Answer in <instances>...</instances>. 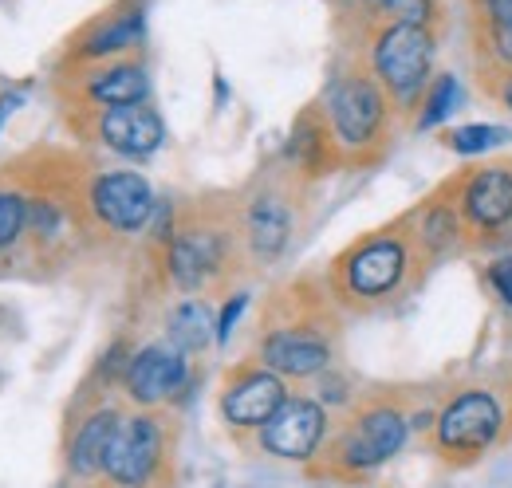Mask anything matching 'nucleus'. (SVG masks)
Returning a JSON list of instances; mask_svg holds the SVG:
<instances>
[{"instance_id":"obj_1","label":"nucleus","mask_w":512,"mask_h":488,"mask_svg":"<svg viewBox=\"0 0 512 488\" xmlns=\"http://www.w3.org/2000/svg\"><path fill=\"white\" fill-rule=\"evenodd\" d=\"M158 248L162 284L178 296H229L249 268L241 241V197H197L178 205Z\"/></svg>"},{"instance_id":"obj_2","label":"nucleus","mask_w":512,"mask_h":488,"mask_svg":"<svg viewBox=\"0 0 512 488\" xmlns=\"http://www.w3.org/2000/svg\"><path fill=\"white\" fill-rule=\"evenodd\" d=\"M339 351V307L327 284H288L272 292L256 327L253 359L276 370L284 382H316L335 366Z\"/></svg>"},{"instance_id":"obj_3","label":"nucleus","mask_w":512,"mask_h":488,"mask_svg":"<svg viewBox=\"0 0 512 488\" xmlns=\"http://www.w3.org/2000/svg\"><path fill=\"white\" fill-rule=\"evenodd\" d=\"M430 264L422 260L418 244L410 237L406 217L390 221L375 233H363L359 241H351L327 268V292L335 307L347 311H383V307L402 304L406 296H414L426 280Z\"/></svg>"},{"instance_id":"obj_4","label":"nucleus","mask_w":512,"mask_h":488,"mask_svg":"<svg viewBox=\"0 0 512 488\" xmlns=\"http://www.w3.org/2000/svg\"><path fill=\"white\" fill-rule=\"evenodd\" d=\"M316 107L331 130L339 166L363 170V166H375L390 150L398 111L383 91V83L375 79V71L367 67V60L343 63Z\"/></svg>"},{"instance_id":"obj_5","label":"nucleus","mask_w":512,"mask_h":488,"mask_svg":"<svg viewBox=\"0 0 512 488\" xmlns=\"http://www.w3.org/2000/svg\"><path fill=\"white\" fill-rule=\"evenodd\" d=\"M410 414L390 398H359L347 406L339 426L331 422V433L320 449V477L335 481H363L379 473L386 461H394L410 441Z\"/></svg>"},{"instance_id":"obj_6","label":"nucleus","mask_w":512,"mask_h":488,"mask_svg":"<svg viewBox=\"0 0 512 488\" xmlns=\"http://www.w3.org/2000/svg\"><path fill=\"white\" fill-rule=\"evenodd\" d=\"M512 433V394L509 386L493 382H469L442 398L434 410L430 445L438 461L449 469H465L481 461L489 449H497Z\"/></svg>"},{"instance_id":"obj_7","label":"nucleus","mask_w":512,"mask_h":488,"mask_svg":"<svg viewBox=\"0 0 512 488\" xmlns=\"http://www.w3.org/2000/svg\"><path fill=\"white\" fill-rule=\"evenodd\" d=\"M434 56H438V32L422 24L402 20H375L367 24V67L383 83L398 115L418 111L430 79H434Z\"/></svg>"},{"instance_id":"obj_8","label":"nucleus","mask_w":512,"mask_h":488,"mask_svg":"<svg viewBox=\"0 0 512 488\" xmlns=\"http://www.w3.org/2000/svg\"><path fill=\"white\" fill-rule=\"evenodd\" d=\"M178 429L166 410H134L111 437L103 461V485L111 488H170L174 485Z\"/></svg>"},{"instance_id":"obj_9","label":"nucleus","mask_w":512,"mask_h":488,"mask_svg":"<svg viewBox=\"0 0 512 488\" xmlns=\"http://www.w3.org/2000/svg\"><path fill=\"white\" fill-rule=\"evenodd\" d=\"M304 182L308 178L284 166L264 174L249 193H241V241L249 268H272L292 248L304 213Z\"/></svg>"},{"instance_id":"obj_10","label":"nucleus","mask_w":512,"mask_h":488,"mask_svg":"<svg viewBox=\"0 0 512 488\" xmlns=\"http://www.w3.org/2000/svg\"><path fill=\"white\" fill-rule=\"evenodd\" d=\"M83 205L91 237H138L158 213L154 185L138 170H91Z\"/></svg>"},{"instance_id":"obj_11","label":"nucleus","mask_w":512,"mask_h":488,"mask_svg":"<svg viewBox=\"0 0 512 488\" xmlns=\"http://www.w3.org/2000/svg\"><path fill=\"white\" fill-rule=\"evenodd\" d=\"M75 134L87 142H99L103 150L130 158V162H146L162 150L166 142V122L150 103H134V107H75Z\"/></svg>"},{"instance_id":"obj_12","label":"nucleus","mask_w":512,"mask_h":488,"mask_svg":"<svg viewBox=\"0 0 512 488\" xmlns=\"http://www.w3.org/2000/svg\"><path fill=\"white\" fill-rule=\"evenodd\" d=\"M331 433V414L312 394H288V402L256 429V449L288 465H312Z\"/></svg>"},{"instance_id":"obj_13","label":"nucleus","mask_w":512,"mask_h":488,"mask_svg":"<svg viewBox=\"0 0 512 488\" xmlns=\"http://www.w3.org/2000/svg\"><path fill=\"white\" fill-rule=\"evenodd\" d=\"M190 378V355L178 351L170 339H154L130 351L127 370H123V394L138 410H166L190 390Z\"/></svg>"},{"instance_id":"obj_14","label":"nucleus","mask_w":512,"mask_h":488,"mask_svg":"<svg viewBox=\"0 0 512 488\" xmlns=\"http://www.w3.org/2000/svg\"><path fill=\"white\" fill-rule=\"evenodd\" d=\"M288 394L292 390L276 370L260 366L256 359H245V363L229 366L221 394H217V410L233 433H256L288 402Z\"/></svg>"},{"instance_id":"obj_15","label":"nucleus","mask_w":512,"mask_h":488,"mask_svg":"<svg viewBox=\"0 0 512 488\" xmlns=\"http://www.w3.org/2000/svg\"><path fill=\"white\" fill-rule=\"evenodd\" d=\"M142 40H146V8H142V0H119L107 12H99L71 40L67 63L83 67V63L123 60V56H134L142 48Z\"/></svg>"},{"instance_id":"obj_16","label":"nucleus","mask_w":512,"mask_h":488,"mask_svg":"<svg viewBox=\"0 0 512 488\" xmlns=\"http://www.w3.org/2000/svg\"><path fill=\"white\" fill-rule=\"evenodd\" d=\"M75 107H134L150 103V71L138 56L107 63H83L71 75Z\"/></svg>"},{"instance_id":"obj_17","label":"nucleus","mask_w":512,"mask_h":488,"mask_svg":"<svg viewBox=\"0 0 512 488\" xmlns=\"http://www.w3.org/2000/svg\"><path fill=\"white\" fill-rule=\"evenodd\" d=\"M123 422V410L115 402H99L91 406L67 433L64 445V465L75 481H99L103 477V461L111 449V437Z\"/></svg>"},{"instance_id":"obj_18","label":"nucleus","mask_w":512,"mask_h":488,"mask_svg":"<svg viewBox=\"0 0 512 488\" xmlns=\"http://www.w3.org/2000/svg\"><path fill=\"white\" fill-rule=\"evenodd\" d=\"M406 225H410V237H414L422 260H426L430 268H434L438 260H446V256L465 248L461 217H457V205H453L449 185H438L422 205H414V209L406 213Z\"/></svg>"},{"instance_id":"obj_19","label":"nucleus","mask_w":512,"mask_h":488,"mask_svg":"<svg viewBox=\"0 0 512 488\" xmlns=\"http://www.w3.org/2000/svg\"><path fill=\"white\" fill-rule=\"evenodd\" d=\"M469 36L477 75L512 67V0H469Z\"/></svg>"},{"instance_id":"obj_20","label":"nucleus","mask_w":512,"mask_h":488,"mask_svg":"<svg viewBox=\"0 0 512 488\" xmlns=\"http://www.w3.org/2000/svg\"><path fill=\"white\" fill-rule=\"evenodd\" d=\"M166 339L178 351H186L190 359L209 351V343H217V315H213L209 300H201V296L174 300V307L166 311Z\"/></svg>"},{"instance_id":"obj_21","label":"nucleus","mask_w":512,"mask_h":488,"mask_svg":"<svg viewBox=\"0 0 512 488\" xmlns=\"http://www.w3.org/2000/svg\"><path fill=\"white\" fill-rule=\"evenodd\" d=\"M24 221H28L24 185L16 182L12 170H0V256L24 248Z\"/></svg>"},{"instance_id":"obj_22","label":"nucleus","mask_w":512,"mask_h":488,"mask_svg":"<svg viewBox=\"0 0 512 488\" xmlns=\"http://www.w3.org/2000/svg\"><path fill=\"white\" fill-rule=\"evenodd\" d=\"M461 103H465V91H461L457 75H434L430 87H426V95H422V103H418V119H414V126H418V130L442 126L453 111H461Z\"/></svg>"},{"instance_id":"obj_23","label":"nucleus","mask_w":512,"mask_h":488,"mask_svg":"<svg viewBox=\"0 0 512 488\" xmlns=\"http://www.w3.org/2000/svg\"><path fill=\"white\" fill-rule=\"evenodd\" d=\"M505 138H509V130H505V126H493V122H469V126H457V130H446V134H442L446 150L465 154V158L489 154V150H497Z\"/></svg>"},{"instance_id":"obj_24","label":"nucleus","mask_w":512,"mask_h":488,"mask_svg":"<svg viewBox=\"0 0 512 488\" xmlns=\"http://www.w3.org/2000/svg\"><path fill=\"white\" fill-rule=\"evenodd\" d=\"M485 288H489V296L497 300L501 307H509L512 311V248L505 252H493L489 260H485Z\"/></svg>"},{"instance_id":"obj_25","label":"nucleus","mask_w":512,"mask_h":488,"mask_svg":"<svg viewBox=\"0 0 512 488\" xmlns=\"http://www.w3.org/2000/svg\"><path fill=\"white\" fill-rule=\"evenodd\" d=\"M245 307H249V296H245V292H229V296H225L221 315H217V343H229V339H233V327H237V319L245 315Z\"/></svg>"},{"instance_id":"obj_26","label":"nucleus","mask_w":512,"mask_h":488,"mask_svg":"<svg viewBox=\"0 0 512 488\" xmlns=\"http://www.w3.org/2000/svg\"><path fill=\"white\" fill-rule=\"evenodd\" d=\"M477 79H481V91H485L493 103H501V107L512 115V67H509V71H489V75H477Z\"/></svg>"},{"instance_id":"obj_27","label":"nucleus","mask_w":512,"mask_h":488,"mask_svg":"<svg viewBox=\"0 0 512 488\" xmlns=\"http://www.w3.org/2000/svg\"><path fill=\"white\" fill-rule=\"evenodd\" d=\"M359 4H371V8H383V4H390V0H359Z\"/></svg>"},{"instance_id":"obj_28","label":"nucleus","mask_w":512,"mask_h":488,"mask_svg":"<svg viewBox=\"0 0 512 488\" xmlns=\"http://www.w3.org/2000/svg\"><path fill=\"white\" fill-rule=\"evenodd\" d=\"M99 488H111V485H99Z\"/></svg>"},{"instance_id":"obj_29","label":"nucleus","mask_w":512,"mask_h":488,"mask_svg":"<svg viewBox=\"0 0 512 488\" xmlns=\"http://www.w3.org/2000/svg\"><path fill=\"white\" fill-rule=\"evenodd\" d=\"M509 394H512V386H509Z\"/></svg>"}]
</instances>
